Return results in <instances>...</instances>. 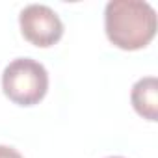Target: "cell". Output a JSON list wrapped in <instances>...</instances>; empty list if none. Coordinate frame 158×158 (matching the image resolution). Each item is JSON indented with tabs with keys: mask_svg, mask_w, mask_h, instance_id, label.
Listing matches in <instances>:
<instances>
[{
	"mask_svg": "<svg viewBox=\"0 0 158 158\" xmlns=\"http://www.w3.org/2000/svg\"><path fill=\"white\" fill-rule=\"evenodd\" d=\"M21 32L26 41L39 48L56 45L63 35V23L54 10L43 4H30L19 15Z\"/></svg>",
	"mask_w": 158,
	"mask_h": 158,
	"instance_id": "3",
	"label": "cell"
},
{
	"mask_svg": "<svg viewBox=\"0 0 158 158\" xmlns=\"http://www.w3.org/2000/svg\"><path fill=\"white\" fill-rule=\"evenodd\" d=\"M108 158H123V156H108Z\"/></svg>",
	"mask_w": 158,
	"mask_h": 158,
	"instance_id": "6",
	"label": "cell"
},
{
	"mask_svg": "<svg viewBox=\"0 0 158 158\" xmlns=\"http://www.w3.org/2000/svg\"><path fill=\"white\" fill-rule=\"evenodd\" d=\"M104 30L114 47L139 50L154 39L156 11L141 0H112L104 10Z\"/></svg>",
	"mask_w": 158,
	"mask_h": 158,
	"instance_id": "1",
	"label": "cell"
},
{
	"mask_svg": "<svg viewBox=\"0 0 158 158\" xmlns=\"http://www.w3.org/2000/svg\"><path fill=\"white\" fill-rule=\"evenodd\" d=\"M130 102L143 119L156 121L158 117V82L154 76L139 78L132 86Z\"/></svg>",
	"mask_w": 158,
	"mask_h": 158,
	"instance_id": "4",
	"label": "cell"
},
{
	"mask_svg": "<svg viewBox=\"0 0 158 158\" xmlns=\"http://www.w3.org/2000/svg\"><path fill=\"white\" fill-rule=\"evenodd\" d=\"M0 158H23V156H21V152H17L13 147L0 145Z\"/></svg>",
	"mask_w": 158,
	"mask_h": 158,
	"instance_id": "5",
	"label": "cell"
},
{
	"mask_svg": "<svg viewBox=\"0 0 158 158\" xmlns=\"http://www.w3.org/2000/svg\"><path fill=\"white\" fill-rule=\"evenodd\" d=\"M2 89L19 106L39 104L48 91V73L43 63L32 58H17L2 73Z\"/></svg>",
	"mask_w": 158,
	"mask_h": 158,
	"instance_id": "2",
	"label": "cell"
}]
</instances>
